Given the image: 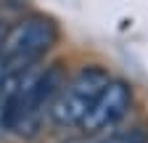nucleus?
Instances as JSON below:
<instances>
[{"mask_svg": "<svg viewBox=\"0 0 148 143\" xmlns=\"http://www.w3.org/2000/svg\"><path fill=\"white\" fill-rule=\"evenodd\" d=\"M56 37H58L56 21L48 16L32 13L5 32L0 45V58L5 61L8 72H24L34 66L56 45Z\"/></svg>", "mask_w": 148, "mask_h": 143, "instance_id": "1", "label": "nucleus"}, {"mask_svg": "<svg viewBox=\"0 0 148 143\" xmlns=\"http://www.w3.org/2000/svg\"><path fill=\"white\" fill-rule=\"evenodd\" d=\"M111 82L108 72L101 66H85L74 74L69 82L58 90L53 106H50V122L56 127H79V122L90 111V106L95 103L101 90Z\"/></svg>", "mask_w": 148, "mask_h": 143, "instance_id": "2", "label": "nucleus"}, {"mask_svg": "<svg viewBox=\"0 0 148 143\" xmlns=\"http://www.w3.org/2000/svg\"><path fill=\"white\" fill-rule=\"evenodd\" d=\"M130 103H132V90L130 85L122 80H111L101 96L95 98V103L90 106V111L85 114V119L79 122V127L85 133H103L130 111Z\"/></svg>", "mask_w": 148, "mask_h": 143, "instance_id": "3", "label": "nucleus"}, {"mask_svg": "<svg viewBox=\"0 0 148 143\" xmlns=\"http://www.w3.org/2000/svg\"><path fill=\"white\" fill-rule=\"evenodd\" d=\"M103 143H140V135L138 133H124V135H114V138H108Z\"/></svg>", "mask_w": 148, "mask_h": 143, "instance_id": "4", "label": "nucleus"}, {"mask_svg": "<svg viewBox=\"0 0 148 143\" xmlns=\"http://www.w3.org/2000/svg\"><path fill=\"white\" fill-rule=\"evenodd\" d=\"M3 37H5V32H3V29H0V45H3Z\"/></svg>", "mask_w": 148, "mask_h": 143, "instance_id": "5", "label": "nucleus"}]
</instances>
